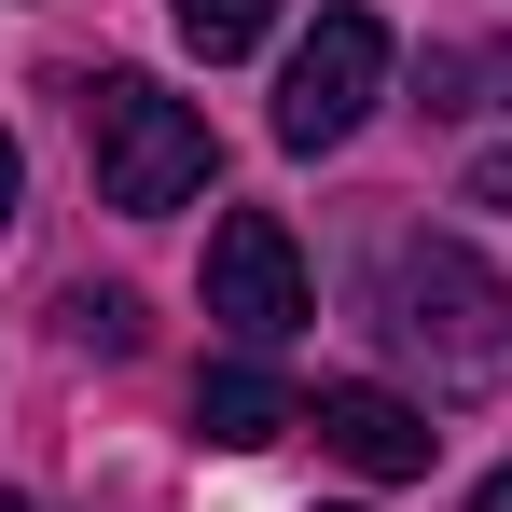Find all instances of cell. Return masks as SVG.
Instances as JSON below:
<instances>
[{
  "label": "cell",
  "mask_w": 512,
  "mask_h": 512,
  "mask_svg": "<svg viewBox=\"0 0 512 512\" xmlns=\"http://www.w3.org/2000/svg\"><path fill=\"white\" fill-rule=\"evenodd\" d=\"M84 153H97V194H111L125 222H167L180 194H208V167H222L208 111H180V97L139 84V70H97L84 84Z\"/></svg>",
  "instance_id": "6da1fadb"
},
{
  "label": "cell",
  "mask_w": 512,
  "mask_h": 512,
  "mask_svg": "<svg viewBox=\"0 0 512 512\" xmlns=\"http://www.w3.org/2000/svg\"><path fill=\"white\" fill-rule=\"evenodd\" d=\"M499 319L512 305H499V277H485L471 250H443V236H402V250H388V333L416 346L443 388H485V374L512 360Z\"/></svg>",
  "instance_id": "7a4b0ae2"
},
{
  "label": "cell",
  "mask_w": 512,
  "mask_h": 512,
  "mask_svg": "<svg viewBox=\"0 0 512 512\" xmlns=\"http://www.w3.org/2000/svg\"><path fill=\"white\" fill-rule=\"evenodd\" d=\"M374 84H388V28H374L360 0H333V14L291 42V70H277V139H291V153H333L346 125L374 111Z\"/></svg>",
  "instance_id": "3957f363"
},
{
  "label": "cell",
  "mask_w": 512,
  "mask_h": 512,
  "mask_svg": "<svg viewBox=\"0 0 512 512\" xmlns=\"http://www.w3.org/2000/svg\"><path fill=\"white\" fill-rule=\"evenodd\" d=\"M208 319H222V333H250V346H277V333H305V319H319L305 250H291V222H277V208H236V222L208 236Z\"/></svg>",
  "instance_id": "277c9868"
},
{
  "label": "cell",
  "mask_w": 512,
  "mask_h": 512,
  "mask_svg": "<svg viewBox=\"0 0 512 512\" xmlns=\"http://www.w3.org/2000/svg\"><path fill=\"white\" fill-rule=\"evenodd\" d=\"M305 429L333 443L346 471H374V485H416V471H429V443H443V429H429L402 388H360V374H346V388H319V402H305Z\"/></svg>",
  "instance_id": "5b68a950"
},
{
  "label": "cell",
  "mask_w": 512,
  "mask_h": 512,
  "mask_svg": "<svg viewBox=\"0 0 512 512\" xmlns=\"http://www.w3.org/2000/svg\"><path fill=\"white\" fill-rule=\"evenodd\" d=\"M194 429H208V443H236V457H263V443H291V429H305V388H291V374H263V360H222V374L194 388Z\"/></svg>",
  "instance_id": "8992f818"
},
{
  "label": "cell",
  "mask_w": 512,
  "mask_h": 512,
  "mask_svg": "<svg viewBox=\"0 0 512 512\" xmlns=\"http://www.w3.org/2000/svg\"><path fill=\"white\" fill-rule=\"evenodd\" d=\"M167 14H180V42H194L208 70H222V56H250L263 28H277V0H167Z\"/></svg>",
  "instance_id": "52a82bcc"
},
{
  "label": "cell",
  "mask_w": 512,
  "mask_h": 512,
  "mask_svg": "<svg viewBox=\"0 0 512 512\" xmlns=\"http://www.w3.org/2000/svg\"><path fill=\"white\" fill-rule=\"evenodd\" d=\"M70 333H84V346H111V360H125V346H139V305H125V291H84V305H70Z\"/></svg>",
  "instance_id": "ba28073f"
},
{
  "label": "cell",
  "mask_w": 512,
  "mask_h": 512,
  "mask_svg": "<svg viewBox=\"0 0 512 512\" xmlns=\"http://www.w3.org/2000/svg\"><path fill=\"white\" fill-rule=\"evenodd\" d=\"M471 208H512V153H485V167H471Z\"/></svg>",
  "instance_id": "9c48e42d"
},
{
  "label": "cell",
  "mask_w": 512,
  "mask_h": 512,
  "mask_svg": "<svg viewBox=\"0 0 512 512\" xmlns=\"http://www.w3.org/2000/svg\"><path fill=\"white\" fill-rule=\"evenodd\" d=\"M14 194H28V167H14V139H0V236H14Z\"/></svg>",
  "instance_id": "30bf717a"
},
{
  "label": "cell",
  "mask_w": 512,
  "mask_h": 512,
  "mask_svg": "<svg viewBox=\"0 0 512 512\" xmlns=\"http://www.w3.org/2000/svg\"><path fill=\"white\" fill-rule=\"evenodd\" d=\"M471 512H512V471H485V499H471Z\"/></svg>",
  "instance_id": "8fae6325"
},
{
  "label": "cell",
  "mask_w": 512,
  "mask_h": 512,
  "mask_svg": "<svg viewBox=\"0 0 512 512\" xmlns=\"http://www.w3.org/2000/svg\"><path fill=\"white\" fill-rule=\"evenodd\" d=\"M0 512H42V499H0Z\"/></svg>",
  "instance_id": "7c38bea8"
}]
</instances>
